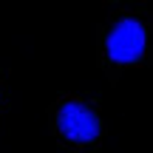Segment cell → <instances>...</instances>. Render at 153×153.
Segmentation results:
<instances>
[{"label":"cell","mask_w":153,"mask_h":153,"mask_svg":"<svg viewBox=\"0 0 153 153\" xmlns=\"http://www.w3.org/2000/svg\"><path fill=\"white\" fill-rule=\"evenodd\" d=\"M148 26L133 14H122L108 26L102 37V54L111 65H136L142 62V57L148 54Z\"/></svg>","instance_id":"2"},{"label":"cell","mask_w":153,"mask_h":153,"mask_svg":"<svg viewBox=\"0 0 153 153\" xmlns=\"http://www.w3.org/2000/svg\"><path fill=\"white\" fill-rule=\"evenodd\" d=\"M48 125H51V133H54L57 142L65 145V148H74V150L94 148L102 139V131H105L99 111L82 97L57 99L51 105Z\"/></svg>","instance_id":"1"},{"label":"cell","mask_w":153,"mask_h":153,"mask_svg":"<svg viewBox=\"0 0 153 153\" xmlns=\"http://www.w3.org/2000/svg\"><path fill=\"white\" fill-rule=\"evenodd\" d=\"M9 105H11V94H9V85H6V76L0 74V119L9 114Z\"/></svg>","instance_id":"3"}]
</instances>
